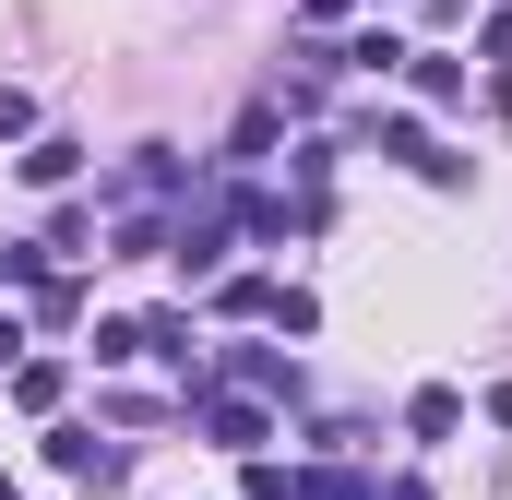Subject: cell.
Listing matches in <instances>:
<instances>
[{
    "label": "cell",
    "mask_w": 512,
    "mask_h": 500,
    "mask_svg": "<svg viewBox=\"0 0 512 500\" xmlns=\"http://www.w3.org/2000/svg\"><path fill=\"white\" fill-rule=\"evenodd\" d=\"M405 429H417V441H453V429H465V393H453V381H429V393L405 405Z\"/></svg>",
    "instance_id": "obj_1"
},
{
    "label": "cell",
    "mask_w": 512,
    "mask_h": 500,
    "mask_svg": "<svg viewBox=\"0 0 512 500\" xmlns=\"http://www.w3.org/2000/svg\"><path fill=\"white\" fill-rule=\"evenodd\" d=\"M334 60H346V72H405V60H417V48H405V36H382V24H370V36H346V48H334Z\"/></svg>",
    "instance_id": "obj_3"
},
{
    "label": "cell",
    "mask_w": 512,
    "mask_h": 500,
    "mask_svg": "<svg viewBox=\"0 0 512 500\" xmlns=\"http://www.w3.org/2000/svg\"><path fill=\"white\" fill-rule=\"evenodd\" d=\"M72 167H84V143H60V131H48V143H36V155H24V179H36V191H60V179H72Z\"/></svg>",
    "instance_id": "obj_5"
},
{
    "label": "cell",
    "mask_w": 512,
    "mask_h": 500,
    "mask_svg": "<svg viewBox=\"0 0 512 500\" xmlns=\"http://www.w3.org/2000/svg\"><path fill=\"white\" fill-rule=\"evenodd\" d=\"M48 465H60V477H108L120 453H108V441H84V429H60V441H48Z\"/></svg>",
    "instance_id": "obj_4"
},
{
    "label": "cell",
    "mask_w": 512,
    "mask_h": 500,
    "mask_svg": "<svg viewBox=\"0 0 512 500\" xmlns=\"http://www.w3.org/2000/svg\"><path fill=\"white\" fill-rule=\"evenodd\" d=\"M227 370H239V381H262V393H298V370H286V358H274V346H239V358H227Z\"/></svg>",
    "instance_id": "obj_6"
},
{
    "label": "cell",
    "mask_w": 512,
    "mask_h": 500,
    "mask_svg": "<svg viewBox=\"0 0 512 500\" xmlns=\"http://www.w3.org/2000/svg\"><path fill=\"white\" fill-rule=\"evenodd\" d=\"M24 274H36V250H0V286H24Z\"/></svg>",
    "instance_id": "obj_8"
},
{
    "label": "cell",
    "mask_w": 512,
    "mask_h": 500,
    "mask_svg": "<svg viewBox=\"0 0 512 500\" xmlns=\"http://www.w3.org/2000/svg\"><path fill=\"white\" fill-rule=\"evenodd\" d=\"M203 429H215V441H227V453H251V441H274V417H262V405H227V393H215V405H203Z\"/></svg>",
    "instance_id": "obj_2"
},
{
    "label": "cell",
    "mask_w": 512,
    "mask_h": 500,
    "mask_svg": "<svg viewBox=\"0 0 512 500\" xmlns=\"http://www.w3.org/2000/svg\"><path fill=\"white\" fill-rule=\"evenodd\" d=\"M286 500H370V489H358V477H298Z\"/></svg>",
    "instance_id": "obj_7"
}]
</instances>
